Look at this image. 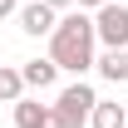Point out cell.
Segmentation results:
<instances>
[{"label": "cell", "mask_w": 128, "mask_h": 128, "mask_svg": "<svg viewBox=\"0 0 128 128\" xmlns=\"http://www.w3.org/2000/svg\"><path fill=\"white\" fill-rule=\"evenodd\" d=\"M49 10H54V15H69V10H74V0H44Z\"/></svg>", "instance_id": "11"}, {"label": "cell", "mask_w": 128, "mask_h": 128, "mask_svg": "<svg viewBox=\"0 0 128 128\" xmlns=\"http://www.w3.org/2000/svg\"><path fill=\"white\" fill-rule=\"evenodd\" d=\"M123 54H128V49H123Z\"/></svg>", "instance_id": "13"}, {"label": "cell", "mask_w": 128, "mask_h": 128, "mask_svg": "<svg viewBox=\"0 0 128 128\" xmlns=\"http://www.w3.org/2000/svg\"><path fill=\"white\" fill-rule=\"evenodd\" d=\"M94 69L108 84H128V54H123V49H104V54L94 59Z\"/></svg>", "instance_id": "8"}, {"label": "cell", "mask_w": 128, "mask_h": 128, "mask_svg": "<svg viewBox=\"0 0 128 128\" xmlns=\"http://www.w3.org/2000/svg\"><path fill=\"white\" fill-rule=\"evenodd\" d=\"M89 128H128V108L113 98H98L94 113H89Z\"/></svg>", "instance_id": "7"}, {"label": "cell", "mask_w": 128, "mask_h": 128, "mask_svg": "<svg viewBox=\"0 0 128 128\" xmlns=\"http://www.w3.org/2000/svg\"><path fill=\"white\" fill-rule=\"evenodd\" d=\"M108 0H74V10H84V15H94V10H104Z\"/></svg>", "instance_id": "10"}, {"label": "cell", "mask_w": 128, "mask_h": 128, "mask_svg": "<svg viewBox=\"0 0 128 128\" xmlns=\"http://www.w3.org/2000/svg\"><path fill=\"white\" fill-rule=\"evenodd\" d=\"M20 79H25V89L44 94V89H54L59 69H54V59H25V64H20Z\"/></svg>", "instance_id": "5"}, {"label": "cell", "mask_w": 128, "mask_h": 128, "mask_svg": "<svg viewBox=\"0 0 128 128\" xmlns=\"http://www.w3.org/2000/svg\"><path fill=\"white\" fill-rule=\"evenodd\" d=\"M5 15H20V0H0V20Z\"/></svg>", "instance_id": "12"}, {"label": "cell", "mask_w": 128, "mask_h": 128, "mask_svg": "<svg viewBox=\"0 0 128 128\" xmlns=\"http://www.w3.org/2000/svg\"><path fill=\"white\" fill-rule=\"evenodd\" d=\"M94 40L104 49H128V5L108 0L104 10H94Z\"/></svg>", "instance_id": "3"}, {"label": "cell", "mask_w": 128, "mask_h": 128, "mask_svg": "<svg viewBox=\"0 0 128 128\" xmlns=\"http://www.w3.org/2000/svg\"><path fill=\"white\" fill-rule=\"evenodd\" d=\"M94 104H98V94L89 89V84H64L59 89V98L49 104V113H54V128H89V113H94Z\"/></svg>", "instance_id": "2"}, {"label": "cell", "mask_w": 128, "mask_h": 128, "mask_svg": "<svg viewBox=\"0 0 128 128\" xmlns=\"http://www.w3.org/2000/svg\"><path fill=\"white\" fill-rule=\"evenodd\" d=\"M54 25H59V15L49 10L44 0L20 5V30H25V34H34V40H40V34H54Z\"/></svg>", "instance_id": "4"}, {"label": "cell", "mask_w": 128, "mask_h": 128, "mask_svg": "<svg viewBox=\"0 0 128 128\" xmlns=\"http://www.w3.org/2000/svg\"><path fill=\"white\" fill-rule=\"evenodd\" d=\"M25 98V79L15 64H0V104H20Z\"/></svg>", "instance_id": "9"}, {"label": "cell", "mask_w": 128, "mask_h": 128, "mask_svg": "<svg viewBox=\"0 0 128 128\" xmlns=\"http://www.w3.org/2000/svg\"><path fill=\"white\" fill-rule=\"evenodd\" d=\"M49 59H54V69H69V74L94 69V59H98L94 15H84V10H69V15H59L54 34H49Z\"/></svg>", "instance_id": "1"}, {"label": "cell", "mask_w": 128, "mask_h": 128, "mask_svg": "<svg viewBox=\"0 0 128 128\" xmlns=\"http://www.w3.org/2000/svg\"><path fill=\"white\" fill-rule=\"evenodd\" d=\"M15 128H54V113H49V104H40V98H20L15 104Z\"/></svg>", "instance_id": "6"}]
</instances>
